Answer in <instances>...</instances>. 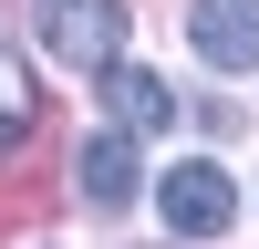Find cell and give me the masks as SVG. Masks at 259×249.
<instances>
[{
  "mask_svg": "<svg viewBox=\"0 0 259 249\" xmlns=\"http://www.w3.org/2000/svg\"><path fill=\"white\" fill-rule=\"evenodd\" d=\"M31 21L52 42V62H73V73H104L124 52V0H31Z\"/></svg>",
  "mask_w": 259,
  "mask_h": 249,
  "instance_id": "6da1fadb",
  "label": "cell"
},
{
  "mask_svg": "<svg viewBox=\"0 0 259 249\" xmlns=\"http://www.w3.org/2000/svg\"><path fill=\"white\" fill-rule=\"evenodd\" d=\"M156 218L177 228V239H218V228L239 218V187H228L207 156H187V166H166V177H156Z\"/></svg>",
  "mask_w": 259,
  "mask_h": 249,
  "instance_id": "7a4b0ae2",
  "label": "cell"
},
{
  "mask_svg": "<svg viewBox=\"0 0 259 249\" xmlns=\"http://www.w3.org/2000/svg\"><path fill=\"white\" fill-rule=\"evenodd\" d=\"M187 42H197L207 73H259V0H197Z\"/></svg>",
  "mask_w": 259,
  "mask_h": 249,
  "instance_id": "3957f363",
  "label": "cell"
},
{
  "mask_svg": "<svg viewBox=\"0 0 259 249\" xmlns=\"http://www.w3.org/2000/svg\"><path fill=\"white\" fill-rule=\"evenodd\" d=\"M104 114L124 124V135H156V124H177V94H166V73H145V62H104Z\"/></svg>",
  "mask_w": 259,
  "mask_h": 249,
  "instance_id": "277c9868",
  "label": "cell"
},
{
  "mask_svg": "<svg viewBox=\"0 0 259 249\" xmlns=\"http://www.w3.org/2000/svg\"><path fill=\"white\" fill-rule=\"evenodd\" d=\"M73 177H83V197H94V208H124V197H135V135H124V124H114V135H94V145L73 156Z\"/></svg>",
  "mask_w": 259,
  "mask_h": 249,
  "instance_id": "5b68a950",
  "label": "cell"
},
{
  "mask_svg": "<svg viewBox=\"0 0 259 249\" xmlns=\"http://www.w3.org/2000/svg\"><path fill=\"white\" fill-rule=\"evenodd\" d=\"M41 124V83H31V62L11 52V42H0V156H11L21 135H31Z\"/></svg>",
  "mask_w": 259,
  "mask_h": 249,
  "instance_id": "8992f818",
  "label": "cell"
}]
</instances>
